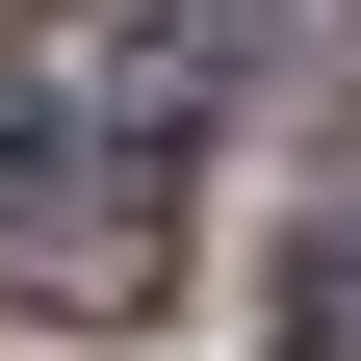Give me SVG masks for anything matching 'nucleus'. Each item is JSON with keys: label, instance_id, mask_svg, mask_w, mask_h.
Wrapping results in <instances>:
<instances>
[{"label": "nucleus", "instance_id": "obj_2", "mask_svg": "<svg viewBox=\"0 0 361 361\" xmlns=\"http://www.w3.org/2000/svg\"><path fill=\"white\" fill-rule=\"evenodd\" d=\"M336 78H361V0H180L129 52V129H180V104H336Z\"/></svg>", "mask_w": 361, "mask_h": 361}, {"label": "nucleus", "instance_id": "obj_3", "mask_svg": "<svg viewBox=\"0 0 361 361\" xmlns=\"http://www.w3.org/2000/svg\"><path fill=\"white\" fill-rule=\"evenodd\" d=\"M284 361H361V207H336V233L284 258Z\"/></svg>", "mask_w": 361, "mask_h": 361}, {"label": "nucleus", "instance_id": "obj_1", "mask_svg": "<svg viewBox=\"0 0 361 361\" xmlns=\"http://www.w3.org/2000/svg\"><path fill=\"white\" fill-rule=\"evenodd\" d=\"M155 284H180V180L129 155V129H78V104H26V78H0V310L129 336Z\"/></svg>", "mask_w": 361, "mask_h": 361}]
</instances>
